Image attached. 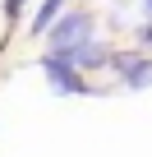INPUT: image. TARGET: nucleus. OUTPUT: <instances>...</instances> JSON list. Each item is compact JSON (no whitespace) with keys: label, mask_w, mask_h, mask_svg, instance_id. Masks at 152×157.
<instances>
[{"label":"nucleus","mask_w":152,"mask_h":157,"mask_svg":"<svg viewBox=\"0 0 152 157\" xmlns=\"http://www.w3.org/2000/svg\"><path fill=\"white\" fill-rule=\"evenodd\" d=\"M138 46H147V51H152V14H147V23L138 28Z\"/></svg>","instance_id":"7"},{"label":"nucleus","mask_w":152,"mask_h":157,"mask_svg":"<svg viewBox=\"0 0 152 157\" xmlns=\"http://www.w3.org/2000/svg\"><path fill=\"white\" fill-rule=\"evenodd\" d=\"M23 10H28V0H5V5H0V14H5L9 23H14V19L23 14Z\"/></svg>","instance_id":"6"},{"label":"nucleus","mask_w":152,"mask_h":157,"mask_svg":"<svg viewBox=\"0 0 152 157\" xmlns=\"http://www.w3.org/2000/svg\"><path fill=\"white\" fill-rule=\"evenodd\" d=\"M111 69L120 74L124 93L152 88V51H147V46H138V51H115V56H111Z\"/></svg>","instance_id":"3"},{"label":"nucleus","mask_w":152,"mask_h":157,"mask_svg":"<svg viewBox=\"0 0 152 157\" xmlns=\"http://www.w3.org/2000/svg\"><path fill=\"white\" fill-rule=\"evenodd\" d=\"M42 74H46L51 93H60V97H97V93H106V88L88 83V74H83L79 65H69L65 56H55V51L42 56Z\"/></svg>","instance_id":"1"},{"label":"nucleus","mask_w":152,"mask_h":157,"mask_svg":"<svg viewBox=\"0 0 152 157\" xmlns=\"http://www.w3.org/2000/svg\"><path fill=\"white\" fill-rule=\"evenodd\" d=\"M143 14H152V0H143Z\"/></svg>","instance_id":"8"},{"label":"nucleus","mask_w":152,"mask_h":157,"mask_svg":"<svg viewBox=\"0 0 152 157\" xmlns=\"http://www.w3.org/2000/svg\"><path fill=\"white\" fill-rule=\"evenodd\" d=\"M65 10H69V0H42V5L32 10V19H28V33H32V37H46V28H51Z\"/></svg>","instance_id":"5"},{"label":"nucleus","mask_w":152,"mask_h":157,"mask_svg":"<svg viewBox=\"0 0 152 157\" xmlns=\"http://www.w3.org/2000/svg\"><path fill=\"white\" fill-rule=\"evenodd\" d=\"M88 37H97V14H92L88 5H79V10L60 14V19L46 28V51H69V46H79V42H88Z\"/></svg>","instance_id":"2"},{"label":"nucleus","mask_w":152,"mask_h":157,"mask_svg":"<svg viewBox=\"0 0 152 157\" xmlns=\"http://www.w3.org/2000/svg\"><path fill=\"white\" fill-rule=\"evenodd\" d=\"M55 56H65L69 65H79L83 74H97V69H106V65H111L115 46H111V42H102V37H88V42H79V46H69V51H55Z\"/></svg>","instance_id":"4"}]
</instances>
